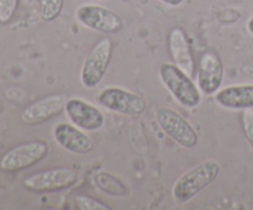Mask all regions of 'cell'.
Masks as SVG:
<instances>
[{
  "instance_id": "cell-15",
  "label": "cell",
  "mask_w": 253,
  "mask_h": 210,
  "mask_svg": "<svg viewBox=\"0 0 253 210\" xmlns=\"http://www.w3.org/2000/svg\"><path fill=\"white\" fill-rule=\"evenodd\" d=\"M93 182L98 189L113 197H125L128 194V188L125 183L109 172H95L93 174Z\"/></svg>"
},
{
  "instance_id": "cell-7",
  "label": "cell",
  "mask_w": 253,
  "mask_h": 210,
  "mask_svg": "<svg viewBox=\"0 0 253 210\" xmlns=\"http://www.w3.org/2000/svg\"><path fill=\"white\" fill-rule=\"evenodd\" d=\"M78 180V174L72 168H53L34 173L24 179L22 184L34 193H52L67 189Z\"/></svg>"
},
{
  "instance_id": "cell-3",
  "label": "cell",
  "mask_w": 253,
  "mask_h": 210,
  "mask_svg": "<svg viewBox=\"0 0 253 210\" xmlns=\"http://www.w3.org/2000/svg\"><path fill=\"white\" fill-rule=\"evenodd\" d=\"M113 51V41L108 37L101 39L93 47L89 56L84 59L82 64L81 83L84 88L93 89L100 84L108 72Z\"/></svg>"
},
{
  "instance_id": "cell-17",
  "label": "cell",
  "mask_w": 253,
  "mask_h": 210,
  "mask_svg": "<svg viewBox=\"0 0 253 210\" xmlns=\"http://www.w3.org/2000/svg\"><path fill=\"white\" fill-rule=\"evenodd\" d=\"M20 0H0V24L6 25L14 19Z\"/></svg>"
},
{
  "instance_id": "cell-8",
  "label": "cell",
  "mask_w": 253,
  "mask_h": 210,
  "mask_svg": "<svg viewBox=\"0 0 253 210\" xmlns=\"http://www.w3.org/2000/svg\"><path fill=\"white\" fill-rule=\"evenodd\" d=\"M76 19L86 29L101 34H116L123 29V20L120 16L100 5H82L77 9Z\"/></svg>"
},
{
  "instance_id": "cell-12",
  "label": "cell",
  "mask_w": 253,
  "mask_h": 210,
  "mask_svg": "<svg viewBox=\"0 0 253 210\" xmlns=\"http://www.w3.org/2000/svg\"><path fill=\"white\" fill-rule=\"evenodd\" d=\"M53 138L62 148L76 155H86L94 148V142L82 128L73 124L59 123L53 127Z\"/></svg>"
},
{
  "instance_id": "cell-10",
  "label": "cell",
  "mask_w": 253,
  "mask_h": 210,
  "mask_svg": "<svg viewBox=\"0 0 253 210\" xmlns=\"http://www.w3.org/2000/svg\"><path fill=\"white\" fill-rule=\"evenodd\" d=\"M198 88L205 95H214L224 81V66L215 52L208 51L200 56L197 66Z\"/></svg>"
},
{
  "instance_id": "cell-14",
  "label": "cell",
  "mask_w": 253,
  "mask_h": 210,
  "mask_svg": "<svg viewBox=\"0 0 253 210\" xmlns=\"http://www.w3.org/2000/svg\"><path fill=\"white\" fill-rule=\"evenodd\" d=\"M215 101L230 110L253 109V84H237L222 88L215 93Z\"/></svg>"
},
{
  "instance_id": "cell-22",
  "label": "cell",
  "mask_w": 253,
  "mask_h": 210,
  "mask_svg": "<svg viewBox=\"0 0 253 210\" xmlns=\"http://www.w3.org/2000/svg\"><path fill=\"white\" fill-rule=\"evenodd\" d=\"M247 31L253 36V17H251V19L249 20V22H247Z\"/></svg>"
},
{
  "instance_id": "cell-19",
  "label": "cell",
  "mask_w": 253,
  "mask_h": 210,
  "mask_svg": "<svg viewBox=\"0 0 253 210\" xmlns=\"http://www.w3.org/2000/svg\"><path fill=\"white\" fill-rule=\"evenodd\" d=\"M241 124L242 128H244V133L246 136V140L249 141L250 146H251L253 150V109L242 110Z\"/></svg>"
},
{
  "instance_id": "cell-11",
  "label": "cell",
  "mask_w": 253,
  "mask_h": 210,
  "mask_svg": "<svg viewBox=\"0 0 253 210\" xmlns=\"http://www.w3.org/2000/svg\"><path fill=\"white\" fill-rule=\"evenodd\" d=\"M67 98L63 94H53L30 104L22 110L20 119L25 125H40L59 115L64 110Z\"/></svg>"
},
{
  "instance_id": "cell-18",
  "label": "cell",
  "mask_w": 253,
  "mask_h": 210,
  "mask_svg": "<svg viewBox=\"0 0 253 210\" xmlns=\"http://www.w3.org/2000/svg\"><path fill=\"white\" fill-rule=\"evenodd\" d=\"M76 204L79 209L82 210H109L110 207L105 204V203L100 202L98 199H94L91 197H86V195H78L76 197Z\"/></svg>"
},
{
  "instance_id": "cell-2",
  "label": "cell",
  "mask_w": 253,
  "mask_h": 210,
  "mask_svg": "<svg viewBox=\"0 0 253 210\" xmlns=\"http://www.w3.org/2000/svg\"><path fill=\"white\" fill-rule=\"evenodd\" d=\"M160 79L174 100L187 109H194L202 101V91L183 69L174 63H162L158 68Z\"/></svg>"
},
{
  "instance_id": "cell-9",
  "label": "cell",
  "mask_w": 253,
  "mask_h": 210,
  "mask_svg": "<svg viewBox=\"0 0 253 210\" xmlns=\"http://www.w3.org/2000/svg\"><path fill=\"white\" fill-rule=\"evenodd\" d=\"M64 111L69 121L83 131L94 132L100 130L105 124V115L103 111L83 99H67Z\"/></svg>"
},
{
  "instance_id": "cell-16",
  "label": "cell",
  "mask_w": 253,
  "mask_h": 210,
  "mask_svg": "<svg viewBox=\"0 0 253 210\" xmlns=\"http://www.w3.org/2000/svg\"><path fill=\"white\" fill-rule=\"evenodd\" d=\"M40 16L43 21H54L61 15L64 0H39Z\"/></svg>"
},
{
  "instance_id": "cell-4",
  "label": "cell",
  "mask_w": 253,
  "mask_h": 210,
  "mask_svg": "<svg viewBox=\"0 0 253 210\" xmlns=\"http://www.w3.org/2000/svg\"><path fill=\"white\" fill-rule=\"evenodd\" d=\"M48 153L44 141H31L11 148L0 158V169L4 172H19L41 162Z\"/></svg>"
},
{
  "instance_id": "cell-13",
  "label": "cell",
  "mask_w": 253,
  "mask_h": 210,
  "mask_svg": "<svg viewBox=\"0 0 253 210\" xmlns=\"http://www.w3.org/2000/svg\"><path fill=\"white\" fill-rule=\"evenodd\" d=\"M168 48L173 63L185 72L188 76L194 78L197 76V64H195L194 54L190 47L189 40L184 30L180 27H174L170 30L168 36Z\"/></svg>"
},
{
  "instance_id": "cell-21",
  "label": "cell",
  "mask_w": 253,
  "mask_h": 210,
  "mask_svg": "<svg viewBox=\"0 0 253 210\" xmlns=\"http://www.w3.org/2000/svg\"><path fill=\"white\" fill-rule=\"evenodd\" d=\"M244 72L249 78H251L253 81V62H250L249 64L244 67Z\"/></svg>"
},
{
  "instance_id": "cell-20",
  "label": "cell",
  "mask_w": 253,
  "mask_h": 210,
  "mask_svg": "<svg viewBox=\"0 0 253 210\" xmlns=\"http://www.w3.org/2000/svg\"><path fill=\"white\" fill-rule=\"evenodd\" d=\"M158 1L163 2V4L168 5V6H172V7H177L179 5H182L184 2V0H158Z\"/></svg>"
},
{
  "instance_id": "cell-6",
  "label": "cell",
  "mask_w": 253,
  "mask_h": 210,
  "mask_svg": "<svg viewBox=\"0 0 253 210\" xmlns=\"http://www.w3.org/2000/svg\"><path fill=\"white\" fill-rule=\"evenodd\" d=\"M96 101L114 113L127 116L141 115L147 109V103L142 96L118 86L103 89L96 96Z\"/></svg>"
},
{
  "instance_id": "cell-5",
  "label": "cell",
  "mask_w": 253,
  "mask_h": 210,
  "mask_svg": "<svg viewBox=\"0 0 253 210\" xmlns=\"http://www.w3.org/2000/svg\"><path fill=\"white\" fill-rule=\"evenodd\" d=\"M157 123L163 132L182 147L190 150L198 145L199 137L195 128L177 111L161 108L157 111Z\"/></svg>"
},
{
  "instance_id": "cell-1",
  "label": "cell",
  "mask_w": 253,
  "mask_h": 210,
  "mask_svg": "<svg viewBox=\"0 0 253 210\" xmlns=\"http://www.w3.org/2000/svg\"><path fill=\"white\" fill-rule=\"evenodd\" d=\"M219 162L216 161H204L183 173L172 189L173 199L178 204H185L194 199L199 193L207 189L220 174Z\"/></svg>"
}]
</instances>
